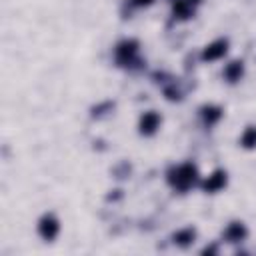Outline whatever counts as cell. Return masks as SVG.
Segmentation results:
<instances>
[{"mask_svg":"<svg viewBox=\"0 0 256 256\" xmlns=\"http://www.w3.org/2000/svg\"><path fill=\"white\" fill-rule=\"evenodd\" d=\"M158 124H160V116L156 112H152V110L144 112L142 118H140V132L142 134H152V132H156Z\"/></svg>","mask_w":256,"mask_h":256,"instance_id":"6","label":"cell"},{"mask_svg":"<svg viewBox=\"0 0 256 256\" xmlns=\"http://www.w3.org/2000/svg\"><path fill=\"white\" fill-rule=\"evenodd\" d=\"M134 2H136L138 6H148V4L152 2V0H134Z\"/></svg>","mask_w":256,"mask_h":256,"instance_id":"13","label":"cell"},{"mask_svg":"<svg viewBox=\"0 0 256 256\" xmlns=\"http://www.w3.org/2000/svg\"><path fill=\"white\" fill-rule=\"evenodd\" d=\"M242 72H244V66H242V62H238V60L230 62V64L224 68V76H226L230 82H236V80H240Z\"/></svg>","mask_w":256,"mask_h":256,"instance_id":"8","label":"cell"},{"mask_svg":"<svg viewBox=\"0 0 256 256\" xmlns=\"http://www.w3.org/2000/svg\"><path fill=\"white\" fill-rule=\"evenodd\" d=\"M198 178V170L192 162H186V164H180L178 168H174L170 172V184L178 190H188Z\"/></svg>","mask_w":256,"mask_h":256,"instance_id":"1","label":"cell"},{"mask_svg":"<svg viewBox=\"0 0 256 256\" xmlns=\"http://www.w3.org/2000/svg\"><path fill=\"white\" fill-rule=\"evenodd\" d=\"M240 142H242L244 148H254V146H256V126H248V128L244 130Z\"/></svg>","mask_w":256,"mask_h":256,"instance_id":"12","label":"cell"},{"mask_svg":"<svg viewBox=\"0 0 256 256\" xmlns=\"http://www.w3.org/2000/svg\"><path fill=\"white\" fill-rule=\"evenodd\" d=\"M192 14V4L188 0H174V16L188 18Z\"/></svg>","mask_w":256,"mask_h":256,"instance_id":"9","label":"cell"},{"mask_svg":"<svg viewBox=\"0 0 256 256\" xmlns=\"http://www.w3.org/2000/svg\"><path fill=\"white\" fill-rule=\"evenodd\" d=\"M188 2H190V4H198L200 0H188Z\"/></svg>","mask_w":256,"mask_h":256,"instance_id":"14","label":"cell"},{"mask_svg":"<svg viewBox=\"0 0 256 256\" xmlns=\"http://www.w3.org/2000/svg\"><path fill=\"white\" fill-rule=\"evenodd\" d=\"M226 50H228V42L226 40H216V42H212L204 48L202 60H218L226 54Z\"/></svg>","mask_w":256,"mask_h":256,"instance_id":"4","label":"cell"},{"mask_svg":"<svg viewBox=\"0 0 256 256\" xmlns=\"http://www.w3.org/2000/svg\"><path fill=\"white\" fill-rule=\"evenodd\" d=\"M224 238L228 242H240L246 238V226L242 222H232L226 230H224Z\"/></svg>","mask_w":256,"mask_h":256,"instance_id":"7","label":"cell"},{"mask_svg":"<svg viewBox=\"0 0 256 256\" xmlns=\"http://www.w3.org/2000/svg\"><path fill=\"white\" fill-rule=\"evenodd\" d=\"M194 236H196V232L192 228H184V230H180V232L174 234V242L180 244V246H186V244H190L194 240Z\"/></svg>","mask_w":256,"mask_h":256,"instance_id":"11","label":"cell"},{"mask_svg":"<svg viewBox=\"0 0 256 256\" xmlns=\"http://www.w3.org/2000/svg\"><path fill=\"white\" fill-rule=\"evenodd\" d=\"M136 50H138V42H136V40H124V42H120L118 48H116V58H118V62L128 64V62L136 56Z\"/></svg>","mask_w":256,"mask_h":256,"instance_id":"3","label":"cell"},{"mask_svg":"<svg viewBox=\"0 0 256 256\" xmlns=\"http://www.w3.org/2000/svg\"><path fill=\"white\" fill-rule=\"evenodd\" d=\"M58 230H60V224H58V220H56L54 216H50V214L44 216V218L40 220V224H38V232H40V236L46 238V240L56 238Z\"/></svg>","mask_w":256,"mask_h":256,"instance_id":"2","label":"cell"},{"mask_svg":"<svg viewBox=\"0 0 256 256\" xmlns=\"http://www.w3.org/2000/svg\"><path fill=\"white\" fill-rule=\"evenodd\" d=\"M224 186H226V172H224V170L212 172V174L202 182V188H204L206 192H216V190H220V188H224Z\"/></svg>","mask_w":256,"mask_h":256,"instance_id":"5","label":"cell"},{"mask_svg":"<svg viewBox=\"0 0 256 256\" xmlns=\"http://www.w3.org/2000/svg\"><path fill=\"white\" fill-rule=\"evenodd\" d=\"M202 116H204L206 124H214V122L220 120L222 110H220L218 106H204V108H202Z\"/></svg>","mask_w":256,"mask_h":256,"instance_id":"10","label":"cell"}]
</instances>
